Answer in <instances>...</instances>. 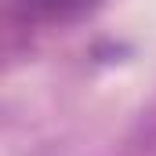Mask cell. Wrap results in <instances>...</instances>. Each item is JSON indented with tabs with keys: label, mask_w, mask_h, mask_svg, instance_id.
<instances>
[{
	"label": "cell",
	"mask_w": 156,
	"mask_h": 156,
	"mask_svg": "<svg viewBox=\"0 0 156 156\" xmlns=\"http://www.w3.org/2000/svg\"><path fill=\"white\" fill-rule=\"evenodd\" d=\"M91 7L94 0H11V11L26 22H73Z\"/></svg>",
	"instance_id": "1"
}]
</instances>
